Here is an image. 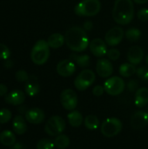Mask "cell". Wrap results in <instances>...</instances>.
Returning <instances> with one entry per match:
<instances>
[{
    "mask_svg": "<svg viewBox=\"0 0 148 149\" xmlns=\"http://www.w3.org/2000/svg\"><path fill=\"white\" fill-rule=\"evenodd\" d=\"M67 47L74 52H82L87 49L90 41L84 28L73 26L69 28L65 35Z\"/></svg>",
    "mask_w": 148,
    "mask_h": 149,
    "instance_id": "cell-1",
    "label": "cell"
},
{
    "mask_svg": "<svg viewBox=\"0 0 148 149\" xmlns=\"http://www.w3.org/2000/svg\"><path fill=\"white\" fill-rule=\"evenodd\" d=\"M113 18L120 25L130 24L134 17L133 0H115L113 8Z\"/></svg>",
    "mask_w": 148,
    "mask_h": 149,
    "instance_id": "cell-2",
    "label": "cell"
},
{
    "mask_svg": "<svg viewBox=\"0 0 148 149\" xmlns=\"http://www.w3.org/2000/svg\"><path fill=\"white\" fill-rule=\"evenodd\" d=\"M50 46L47 41L44 39H39L33 45L31 52V61L38 65H42L45 64L50 57Z\"/></svg>",
    "mask_w": 148,
    "mask_h": 149,
    "instance_id": "cell-3",
    "label": "cell"
},
{
    "mask_svg": "<svg viewBox=\"0 0 148 149\" xmlns=\"http://www.w3.org/2000/svg\"><path fill=\"white\" fill-rule=\"evenodd\" d=\"M101 3L99 0H81L74 7V12L79 17H94L99 13Z\"/></svg>",
    "mask_w": 148,
    "mask_h": 149,
    "instance_id": "cell-4",
    "label": "cell"
},
{
    "mask_svg": "<svg viewBox=\"0 0 148 149\" xmlns=\"http://www.w3.org/2000/svg\"><path fill=\"white\" fill-rule=\"evenodd\" d=\"M96 80V75L90 69L82 70L74 79V86L78 91H85L88 89Z\"/></svg>",
    "mask_w": 148,
    "mask_h": 149,
    "instance_id": "cell-5",
    "label": "cell"
},
{
    "mask_svg": "<svg viewBox=\"0 0 148 149\" xmlns=\"http://www.w3.org/2000/svg\"><path fill=\"white\" fill-rule=\"evenodd\" d=\"M123 125L118 118H108L105 120L101 125V134L106 138H113L117 136L122 130Z\"/></svg>",
    "mask_w": 148,
    "mask_h": 149,
    "instance_id": "cell-6",
    "label": "cell"
},
{
    "mask_svg": "<svg viewBox=\"0 0 148 149\" xmlns=\"http://www.w3.org/2000/svg\"><path fill=\"white\" fill-rule=\"evenodd\" d=\"M104 88L107 94L111 96H118L124 92L126 88V83L122 78L119 76H113L108 78L105 81Z\"/></svg>",
    "mask_w": 148,
    "mask_h": 149,
    "instance_id": "cell-7",
    "label": "cell"
},
{
    "mask_svg": "<svg viewBox=\"0 0 148 149\" xmlns=\"http://www.w3.org/2000/svg\"><path fill=\"white\" fill-rule=\"evenodd\" d=\"M65 129V120L58 116H51L46 122L44 126L45 133L50 136H58L61 134Z\"/></svg>",
    "mask_w": 148,
    "mask_h": 149,
    "instance_id": "cell-8",
    "label": "cell"
},
{
    "mask_svg": "<svg viewBox=\"0 0 148 149\" xmlns=\"http://www.w3.org/2000/svg\"><path fill=\"white\" fill-rule=\"evenodd\" d=\"M78 95L72 89H65L60 94V103L65 110H75L78 106Z\"/></svg>",
    "mask_w": 148,
    "mask_h": 149,
    "instance_id": "cell-9",
    "label": "cell"
},
{
    "mask_svg": "<svg viewBox=\"0 0 148 149\" xmlns=\"http://www.w3.org/2000/svg\"><path fill=\"white\" fill-rule=\"evenodd\" d=\"M125 36V31L122 27L115 26L111 28L105 35V41L110 46H116L121 43Z\"/></svg>",
    "mask_w": 148,
    "mask_h": 149,
    "instance_id": "cell-10",
    "label": "cell"
},
{
    "mask_svg": "<svg viewBox=\"0 0 148 149\" xmlns=\"http://www.w3.org/2000/svg\"><path fill=\"white\" fill-rule=\"evenodd\" d=\"M76 68L77 65H75V63L72 61L70 58H67L59 61L57 65L56 70L59 76L68 78L74 74V72H76Z\"/></svg>",
    "mask_w": 148,
    "mask_h": 149,
    "instance_id": "cell-11",
    "label": "cell"
},
{
    "mask_svg": "<svg viewBox=\"0 0 148 149\" xmlns=\"http://www.w3.org/2000/svg\"><path fill=\"white\" fill-rule=\"evenodd\" d=\"M96 72L100 78H104V79L110 78L113 72V65L111 60L108 58H100L97 61Z\"/></svg>",
    "mask_w": 148,
    "mask_h": 149,
    "instance_id": "cell-12",
    "label": "cell"
},
{
    "mask_svg": "<svg viewBox=\"0 0 148 149\" xmlns=\"http://www.w3.org/2000/svg\"><path fill=\"white\" fill-rule=\"evenodd\" d=\"M89 48L92 54L97 58H103L107 53V44L101 38H93L90 41Z\"/></svg>",
    "mask_w": 148,
    "mask_h": 149,
    "instance_id": "cell-13",
    "label": "cell"
},
{
    "mask_svg": "<svg viewBox=\"0 0 148 149\" xmlns=\"http://www.w3.org/2000/svg\"><path fill=\"white\" fill-rule=\"evenodd\" d=\"M144 51L140 46L138 45H133L129 48L127 54H126V58L129 63L137 65H140L143 58H144Z\"/></svg>",
    "mask_w": 148,
    "mask_h": 149,
    "instance_id": "cell-14",
    "label": "cell"
},
{
    "mask_svg": "<svg viewBox=\"0 0 148 149\" xmlns=\"http://www.w3.org/2000/svg\"><path fill=\"white\" fill-rule=\"evenodd\" d=\"M44 117H45V115H44V111L38 107L29 109V110H27V112L25 113L26 121L31 124H34V125L41 124L44 121Z\"/></svg>",
    "mask_w": 148,
    "mask_h": 149,
    "instance_id": "cell-15",
    "label": "cell"
},
{
    "mask_svg": "<svg viewBox=\"0 0 148 149\" xmlns=\"http://www.w3.org/2000/svg\"><path fill=\"white\" fill-rule=\"evenodd\" d=\"M25 100V94L21 90H13L4 96V101L12 106H21Z\"/></svg>",
    "mask_w": 148,
    "mask_h": 149,
    "instance_id": "cell-16",
    "label": "cell"
},
{
    "mask_svg": "<svg viewBox=\"0 0 148 149\" xmlns=\"http://www.w3.org/2000/svg\"><path fill=\"white\" fill-rule=\"evenodd\" d=\"M132 127L136 130H140L144 128L147 125V112L144 111H138L131 117L130 120Z\"/></svg>",
    "mask_w": 148,
    "mask_h": 149,
    "instance_id": "cell-17",
    "label": "cell"
},
{
    "mask_svg": "<svg viewBox=\"0 0 148 149\" xmlns=\"http://www.w3.org/2000/svg\"><path fill=\"white\" fill-rule=\"evenodd\" d=\"M134 104L138 108H143L148 105V88L140 87L135 92Z\"/></svg>",
    "mask_w": 148,
    "mask_h": 149,
    "instance_id": "cell-18",
    "label": "cell"
},
{
    "mask_svg": "<svg viewBox=\"0 0 148 149\" xmlns=\"http://www.w3.org/2000/svg\"><path fill=\"white\" fill-rule=\"evenodd\" d=\"M24 90L27 95L33 97L36 96L39 91H40V86L38 81V79L31 75L29 77V79L25 82V86H24Z\"/></svg>",
    "mask_w": 148,
    "mask_h": 149,
    "instance_id": "cell-19",
    "label": "cell"
},
{
    "mask_svg": "<svg viewBox=\"0 0 148 149\" xmlns=\"http://www.w3.org/2000/svg\"><path fill=\"white\" fill-rule=\"evenodd\" d=\"M25 120H26L22 115L15 116L12 121V129L15 134L18 135H22L25 134V132L27 131V124Z\"/></svg>",
    "mask_w": 148,
    "mask_h": 149,
    "instance_id": "cell-20",
    "label": "cell"
},
{
    "mask_svg": "<svg viewBox=\"0 0 148 149\" xmlns=\"http://www.w3.org/2000/svg\"><path fill=\"white\" fill-rule=\"evenodd\" d=\"M69 58L75 63L76 65L79 66L80 68H86L90 65V56L87 54H76L72 53L69 56Z\"/></svg>",
    "mask_w": 148,
    "mask_h": 149,
    "instance_id": "cell-21",
    "label": "cell"
},
{
    "mask_svg": "<svg viewBox=\"0 0 148 149\" xmlns=\"http://www.w3.org/2000/svg\"><path fill=\"white\" fill-rule=\"evenodd\" d=\"M47 43L49 46L52 49H58L64 45L65 43V36L61 33H53L50 35V37L47 39Z\"/></svg>",
    "mask_w": 148,
    "mask_h": 149,
    "instance_id": "cell-22",
    "label": "cell"
},
{
    "mask_svg": "<svg viewBox=\"0 0 148 149\" xmlns=\"http://www.w3.org/2000/svg\"><path fill=\"white\" fill-rule=\"evenodd\" d=\"M67 120L69 124L72 127H79L84 123V117L82 113L77 110H72L67 114Z\"/></svg>",
    "mask_w": 148,
    "mask_h": 149,
    "instance_id": "cell-23",
    "label": "cell"
},
{
    "mask_svg": "<svg viewBox=\"0 0 148 149\" xmlns=\"http://www.w3.org/2000/svg\"><path fill=\"white\" fill-rule=\"evenodd\" d=\"M17 141L16 136L13 132L10 130H4L0 134V142L5 147H12Z\"/></svg>",
    "mask_w": 148,
    "mask_h": 149,
    "instance_id": "cell-24",
    "label": "cell"
},
{
    "mask_svg": "<svg viewBox=\"0 0 148 149\" xmlns=\"http://www.w3.org/2000/svg\"><path fill=\"white\" fill-rule=\"evenodd\" d=\"M136 66L131 63H123L120 68H119V72L120 74L121 77L124 78H130L132 77L133 74L136 73Z\"/></svg>",
    "mask_w": 148,
    "mask_h": 149,
    "instance_id": "cell-25",
    "label": "cell"
},
{
    "mask_svg": "<svg viewBox=\"0 0 148 149\" xmlns=\"http://www.w3.org/2000/svg\"><path fill=\"white\" fill-rule=\"evenodd\" d=\"M84 124L86 129L91 131H95L99 128L100 122H99V119L96 115L89 114L85 118Z\"/></svg>",
    "mask_w": 148,
    "mask_h": 149,
    "instance_id": "cell-26",
    "label": "cell"
},
{
    "mask_svg": "<svg viewBox=\"0 0 148 149\" xmlns=\"http://www.w3.org/2000/svg\"><path fill=\"white\" fill-rule=\"evenodd\" d=\"M126 39L130 42H137L141 38V31L136 27H131L125 31Z\"/></svg>",
    "mask_w": 148,
    "mask_h": 149,
    "instance_id": "cell-27",
    "label": "cell"
},
{
    "mask_svg": "<svg viewBox=\"0 0 148 149\" xmlns=\"http://www.w3.org/2000/svg\"><path fill=\"white\" fill-rule=\"evenodd\" d=\"M53 141H54L55 147L58 149H65L69 147V145L71 143L70 138L67 135L63 134L56 136Z\"/></svg>",
    "mask_w": 148,
    "mask_h": 149,
    "instance_id": "cell-28",
    "label": "cell"
},
{
    "mask_svg": "<svg viewBox=\"0 0 148 149\" xmlns=\"http://www.w3.org/2000/svg\"><path fill=\"white\" fill-rule=\"evenodd\" d=\"M54 141L50 139H41L36 146L37 149H54Z\"/></svg>",
    "mask_w": 148,
    "mask_h": 149,
    "instance_id": "cell-29",
    "label": "cell"
},
{
    "mask_svg": "<svg viewBox=\"0 0 148 149\" xmlns=\"http://www.w3.org/2000/svg\"><path fill=\"white\" fill-rule=\"evenodd\" d=\"M12 117V113L7 108H2L0 110V124L8 123Z\"/></svg>",
    "mask_w": 148,
    "mask_h": 149,
    "instance_id": "cell-30",
    "label": "cell"
},
{
    "mask_svg": "<svg viewBox=\"0 0 148 149\" xmlns=\"http://www.w3.org/2000/svg\"><path fill=\"white\" fill-rule=\"evenodd\" d=\"M136 74L141 80L145 82H148V67L141 66V67L137 68Z\"/></svg>",
    "mask_w": 148,
    "mask_h": 149,
    "instance_id": "cell-31",
    "label": "cell"
},
{
    "mask_svg": "<svg viewBox=\"0 0 148 149\" xmlns=\"http://www.w3.org/2000/svg\"><path fill=\"white\" fill-rule=\"evenodd\" d=\"M106 56H107L108 59L113 60V61H116L120 57V52L117 48H112V49H109L107 51Z\"/></svg>",
    "mask_w": 148,
    "mask_h": 149,
    "instance_id": "cell-32",
    "label": "cell"
},
{
    "mask_svg": "<svg viewBox=\"0 0 148 149\" xmlns=\"http://www.w3.org/2000/svg\"><path fill=\"white\" fill-rule=\"evenodd\" d=\"M10 51L8 48V46L5 45L4 44L0 43V59L6 60L10 58Z\"/></svg>",
    "mask_w": 148,
    "mask_h": 149,
    "instance_id": "cell-33",
    "label": "cell"
},
{
    "mask_svg": "<svg viewBox=\"0 0 148 149\" xmlns=\"http://www.w3.org/2000/svg\"><path fill=\"white\" fill-rule=\"evenodd\" d=\"M29 77L30 76L24 70H18L15 74V78L18 82H26L29 79Z\"/></svg>",
    "mask_w": 148,
    "mask_h": 149,
    "instance_id": "cell-34",
    "label": "cell"
},
{
    "mask_svg": "<svg viewBox=\"0 0 148 149\" xmlns=\"http://www.w3.org/2000/svg\"><path fill=\"white\" fill-rule=\"evenodd\" d=\"M126 87L130 93H135L139 89V82L136 79H130L126 84Z\"/></svg>",
    "mask_w": 148,
    "mask_h": 149,
    "instance_id": "cell-35",
    "label": "cell"
},
{
    "mask_svg": "<svg viewBox=\"0 0 148 149\" xmlns=\"http://www.w3.org/2000/svg\"><path fill=\"white\" fill-rule=\"evenodd\" d=\"M137 17L139 20L142 22H146L148 20V9L147 8H141L137 12Z\"/></svg>",
    "mask_w": 148,
    "mask_h": 149,
    "instance_id": "cell-36",
    "label": "cell"
},
{
    "mask_svg": "<svg viewBox=\"0 0 148 149\" xmlns=\"http://www.w3.org/2000/svg\"><path fill=\"white\" fill-rule=\"evenodd\" d=\"M105 88H104V86H100V85H98V86H95L93 88H92V94L96 97H100L104 94L105 93Z\"/></svg>",
    "mask_w": 148,
    "mask_h": 149,
    "instance_id": "cell-37",
    "label": "cell"
},
{
    "mask_svg": "<svg viewBox=\"0 0 148 149\" xmlns=\"http://www.w3.org/2000/svg\"><path fill=\"white\" fill-rule=\"evenodd\" d=\"M83 28H84V30H85V31H92V28H93V24H92V22L90 21V20H86V21L84 23V24H83Z\"/></svg>",
    "mask_w": 148,
    "mask_h": 149,
    "instance_id": "cell-38",
    "label": "cell"
},
{
    "mask_svg": "<svg viewBox=\"0 0 148 149\" xmlns=\"http://www.w3.org/2000/svg\"><path fill=\"white\" fill-rule=\"evenodd\" d=\"M8 88L4 84H0V97H3L7 94Z\"/></svg>",
    "mask_w": 148,
    "mask_h": 149,
    "instance_id": "cell-39",
    "label": "cell"
},
{
    "mask_svg": "<svg viewBox=\"0 0 148 149\" xmlns=\"http://www.w3.org/2000/svg\"><path fill=\"white\" fill-rule=\"evenodd\" d=\"M10 149H26V147L22 142H16L12 147H10Z\"/></svg>",
    "mask_w": 148,
    "mask_h": 149,
    "instance_id": "cell-40",
    "label": "cell"
},
{
    "mask_svg": "<svg viewBox=\"0 0 148 149\" xmlns=\"http://www.w3.org/2000/svg\"><path fill=\"white\" fill-rule=\"evenodd\" d=\"M18 112H19L20 113H22V114H25L26 112H27L26 107H20L18 108Z\"/></svg>",
    "mask_w": 148,
    "mask_h": 149,
    "instance_id": "cell-41",
    "label": "cell"
},
{
    "mask_svg": "<svg viewBox=\"0 0 148 149\" xmlns=\"http://www.w3.org/2000/svg\"><path fill=\"white\" fill-rule=\"evenodd\" d=\"M133 1L138 4H144V3H147L148 2V0H133Z\"/></svg>",
    "mask_w": 148,
    "mask_h": 149,
    "instance_id": "cell-42",
    "label": "cell"
},
{
    "mask_svg": "<svg viewBox=\"0 0 148 149\" xmlns=\"http://www.w3.org/2000/svg\"><path fill=\"white\" fill-rule=\"evenodd\" d=\"M4 66H5L6 68H10V67H11V66H12V62H11V61H7V62L4 64Z\"/></svg>",
    "mask_w": 148,
    "mask_h": 149,
    "instance_id": "cell-43",
    "label": "cell"
},
{
    "mask_svg": "<svg viewBox=\"0 0 148 149\" xmlns=\"http://www.w3.org/2000/svg\"><path fill=\"white\" fill-rule=\"evenodd\" d=\"M146 63H147V65H148V54L147 55V57H146Z\"/></svg>",
    "mask_w": 148,
    "mask_h": 149,
    "instance_id": "cell-44",
    "label": "cell"
},
{
    "mask_svg": "<svg viewBox=\"0 0 148 149\" xmlns=\"http://www.w3.org/2000/svg\"><path fill=\"white\" fill-rule=\"evenodd\" d=\"M147 125H148V112H147Z\"/></svg>",
    "mask_w": 148,
    "mask_h": 149,
    "instance_id": "cell-45",
    "label": "cell"
},
{
    "mask_svg": "<svg viewBox=\"0 0 148 149\" xmlns=\"http://www.w3.org/2000/svg\"><path fill=\"white\" fill-rule=\"evenodd\" d=\"M147 112H148V107H147Z\"/></svg>",
    "mask_w": 148,
    "mask_h": 149,
    "instance_id": "cell-46",
    "label": "cell"
}]
</instances>
